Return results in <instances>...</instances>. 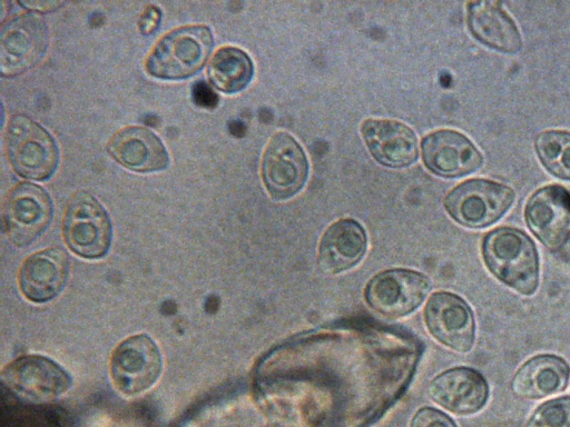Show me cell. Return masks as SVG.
Instances as JSON below:
<instances>
[{"label":"cell","mask_w":570,"mask_h":427,"mask_svg":"<svg viewBox=\"0 0 570 427\" xmlns=\"http://www.w3.org/2000/svg\"><path fill=\"white\" fill-rule=\"evenodd\" d=\"M2 216L10 241L23 247L37 239L49 226L52 202L40 186L21 182L6 197Z\"/></svg>","instance_id":"cell-9"},{"label":"cell","mask_w":570,"mask_h":427,"mask_svg":"<svg viewBox=\"0 0 570 427\" xmlns=\"http://www.w3.org/2000/svg\"><path fill=\"white\" fill-rule=\"evenodd\" d=\"M366 245L361 225L352 219H341L331 225L322 237L318 266L328 275L347 270L362 259Z\"/></svg>","instance_id":"cell-19"},{"label":"cell","mask_w":570,"mask_h":427,"mask_svg":"<svg viewBox=\"0 0 570 427\" xmlns=\"http://www.w3.org/2000/svg\"><path fill=\"white\" fill-rule=\"evenodd\" d=\"M541 163L558 178L570 180V132L549 130L535 139Z\"/></svg>","instance_id":"cell-23"},{"label":"cell","mask_w":570,"mask_h":427,"mask_svg":"<svg viewBox=\"0 0 570 427\" xmlns=\"http://www.w3.org/2000/svg\"><path fill=\"white\" fill-rule=\"evenodd\" d=\"M20 4L26 8H30L31 10L50 11L55 10L62 3L57 1H21Z\"/></svg>","instance_id":"cell-28"},{"label":"cell","mask_w":570,"mask_h":427,"mask_svg":"<svg viewBox=\"0 0 570 427\" xmlns=\"http://www.w3.org/2000/svg\"><path fill=\"white\" fill-rule=\"evenodd\" d=\"M568 364L556 355H538L515 373L512 389L523 398H543L562 391L569 381Z\"/></svg>","instance_id":"cell-21"},{"label":"cell","mask_w":570,"mask_h":427,"mask_svg":"<svg viewBox=\"0 0 570 427\" xmlns=\"http://www.w3.org/2000/svg\"><path fill=\"white\" fill-rule=\"evenodd\" d=\"M108 151L120 165L138 172L163 170L169 162L161 140L142 127L117 131L109 140Z\"/></svg>","instance_id":"cell-18"},{"label":"cell","mask_w":570,"mask_h":427,"mask_svg":"<svg viewBox=\"0 0 570 427\" xmlns=\"http://www.w3.org/2000/svg\"><path fill=\"white\" fill-rule=\"evenodd\" d=\"M191 97L195 105L202 108H215L218 96L205 81H197L193 85Z\"/></svg>","instance_id":"cell-26"},{"label":"cell","mask_w":570,"mask_h":427,"mask_svg":"<svg viewBox=\"0 0 570 427\" xmlns=\"http://www.w3.org/2000/svg\"><path fill=\"white\" fill-rule=\"evenodd\" d=\"M429 394L443 408L458 415H470L484 406L489 388L480 373L458 367L434 378L429 386Z\"/></svg>","instance_id":"cell-15"},{"label":"cell","mask_w":570,"mask_h":427,"mask_svg":"<svg viewBox=\"0 0 570 427\" xmlns=\"http://www.w3.org/2000/svg\"><path fill=\"white\" fill-rule=\"evenodd\" d=\"M411 427H456V425L442 411L426 407L414 415Z\"/></svg>","instance_id":"cell-25"},{"label":"cell","mask_w":570,"mask_h":427,"mask_svg":"<svg viewBox=\"0 0 570 427\" xmlns=\"http://www.w3.org/2000/svg\"><path fill=\"white\" fill-rule=\"evenodd\" d=\"M488 269L502 282L522 295H532L539 282L535 246L521 230L498 228L482 244Z\"/></svg>","instance_id":"cell-1"},{"label":"cell","mask_w":570,"mask_h":427,"mask_svg":"<svg viewBox=\"0 0 570 427\" xmlns=\"http://www.w3.org/2000/svg\"><path fill=\"white\" fill-rule=\"evenodd\" d=\"M514 200L513 190L500 182L471 179L452 189L444 206L449 215L468 228H484L494 224Z\"/></svg>","instance_id":"cell-4"},{"label":"cell","mask_w":570,"mask_h":427,"mask_svg":"<svg viewBox=\"0 0 570 427\" xmlns=\"http://www.w3.org/2000/svg\"><path fill=\"white\" fill-rule=\"evenodd\" d=\"M365 143L384 166L402 168L417 158V140L411 128L395 120L368 119L362 126Z\"/></svg>","instance_id":"cell-17"},{"label":"cell","mask_w":570,"mask_h":427,"mask_svg":"<svg viewBox=\"0 0 570 427\" xmlns=\"http://www.w3.org/2000/svg\"><path fill=\"white\" fill-rule=\"evenodd\" d=\"M2 379L17 397L36 404L55 401L71 386L68 373L41 355H24L12 360L3 369Z\"/></svg>","instance_id":"cell-6"},{"label":"cell","mask_w":570,"mask_h":427,"mask_svg":"<svg viewBox=\"0 0 570 427\" xmlns=\"http://www.w3.org/2000/svg\"><path fill=\"white\" fill-rule=\"evenodd\" d=\"M254 67L250 58L235 47L218 49L208 64V77L218 90L234 93L243 90L250 81Z\"/></svg>","instance_id":"cell-22"},{"label":"cell","mask_w":570,"mask_h":427,"mask_svg":"<svg viewBox=\"0 0 570 427\" xmlns=\"http://www.w3.org/2000/svg\"><path fill=\"white\" fill-rule=\"evenodd\" d=\"M424 316L429 331L438 341L460 352L472 348L474 319L462 298L452 292H435L426 304Z\"/></svg>","instance_id":"cell-13"},{"label":"cell","mask_w":570,"mask_h":427,"mask_svg":"<svg viewBox=\"0 0 570 427\" xmlns=\"http://www.w3.org/2000/svg\"><path fill=\"white\" fill-rule=\"evenodd\" d=\"M160 10L156 6H148L144 10L138 21L139 30L142 34H150L157 30L160 22Z\"/></svg>","instance_id":"cell-27"},{"label":"cell","mask_w":570,"mask_h":427,"mask_svg":"<svg viewBox=\"0 0 570 427\" xmlns=\"http://www.w3.org/2000/svg\"><path fill=\"white\" fill-rule=\"evenodd\" d=\"M69 272V259L60 248H48L29 256L19 272V286L33 302H46L63 288Z\"/></svg>","instance_id":"cell-16"},{"label":"cell","mask_w":570,"mask_h":427,"mask_svg":"<svg viewBox=\"0 0 570 427\" xmlns=\"http://www.w3.org/2000/svg\"><path fill=\"white\" fill-rule=\"evenodd\" d=\"M214 39L205 24L185 26L165 34L146 61L147 71L160 79H185L205 64Z\"/></svg>","instance_id":"cell-2"},{"label":"cell","mask_w":570,"mask_h":427,"mask_svg":"<svg viewBox=\"0 0 570 427\" xmlns=\"http://www.w3.org/2000/svg\"><path fill=\"white\" fill-rule=\"evenodd\" d=\"M468 26L472 34L488 47L511 53L521 48L522 41L517 24L499 2H470Z\"/></svg>","instance_id":"cell-20"},{"label":"cell","mask_w":570,"mask_h":427,"mask_svg":"<svg viewBox=\"0 0 570 427\" xmlns=\"http://www.w3.org/2000/svg\"><path fill=\"white\" fill-rule=\"evenodd\" d=\"M67 246L86 259L104 257L110 246L112 229L109 216L90 193L80 191L69 201L63 218Z\"/></svg>","instance_id":"cell-5"},{"label":"cell","mask_w":570,"mask_h":427,"mask_svg":"<svg viewBox=\"0 0 570 427\" xmlns=\"http://www.w3.org/2000/svg\"><path fill=\"white\" fill-rule=\"evenodd\" d=\"M7 153L14 171L27 179L45 180L56 170L59 151L52 136L24 115H14L8 122Z\"/></svg>","instance_id":"cell-3"},{"label":"cell","mask_w":570,"mask_h":427,"mask_svg":"<svg viewBox=\"0 0 570 427\" xmlns=\"http://www.w3.org/2000/svg\"><path fill=\"white\" fill-rule=\"evenodd\" d=\"M524 217L543 245L560 248L570 235V190L558 185L537 190L528 200Z\"/></svg>","instance_id":"cell-12"},{"label":"cell","mask_w":570,"mask_h":427,"mask_svg":"<svg viewBox=\"0 0 570 427\" xmlns=\"http://www.w3.org/2000/svg\"><path fill=\"white\" fill-rule=\"evenodd\" d=\"M307 173V159L298 142L286 132L274 135L262 161V176L268 193L275 199L291 198L304 186Z\"/></svg>","instance_id":"cell-11"},{"label":"cell","mask_w":570,"mask_h":427,"mask_svg":"<svg viewBox=\"0 0 570 427\" xmlns=\"http://www.w3.org/2000/svg\"><path fill=\"white\" fill-rule=\"evenodd\" d=\"M430 290L429 279L416 271L393 269L376 275L366 286L368 305L387 318L403 317L416 309Z\"/></svg>","instance_id":"cell-10"},{"label":"cell","mask_w":570,"mask_h":427,"mask_svg":"<svg viewBox=\"0 0 570 427\" xmlns=\"http://www.w3.org/2000/svg\"><path fill=\"white\" fill-rule=\"evenodd\" d=\"M424 165L435 175L453 178L476 170L482 156L461 132L442 129L428 135L422 141Z\"/></svg>","instance_id":"cell-14"},{"label":"cell","mask_w":570,"mask_h":427,"mask_svg":"<svg viewBox=\"0 0 570 427\" xmlns=\"http://www.w3.org/2000/svg\"><path fill=\"white\" fill-rule=\"evenodd\" d=\"M160 371V351L145 334L134 335L119 344L110 361L114 385L126 396H136L149 389Z\"/></svg>","instance_id":"cell-7"},{"label":"cell","mask_w":570,"mask_h":427,"mask_svg":"<svg viewBox=\"0 0 570 427\" xmlns=\"http://www.w3.org/2000/svg\"><path fill=\"white\" fill-rule=\"evenodd\" d=\"M525 427H570V397L554 398L540 405Z\"/></svg>","instance_id":"cell-24"},{"label":"cell","mask_w":570,"mask_h":427,"mask_svg":"<svg viewBox=\"0 0 570 427\" xmlns=\"http://www.w3.org/2000/svg\"><path fill=\"white\" fill-rule=\"evenodd\" d=\"M49 42L45 20L33 13H22L8 20L0 32V71L13 77L36 66L45 56Z\"/></svg>","instance_id":"cell-8"}]
</instances>
